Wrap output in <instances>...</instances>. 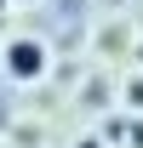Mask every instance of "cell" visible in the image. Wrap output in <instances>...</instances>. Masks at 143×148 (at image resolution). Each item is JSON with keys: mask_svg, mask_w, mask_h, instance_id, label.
I'll use <instances>...</instances> for the list:
<instances>
[{"mask_svg": "<svg viewBox=\"0 0 143 148\" xmlns=\"http://www.w3.org/2000/svg\"><path fill=\"white\" fill-rule=\"evenodd\" d=\"M0 69H6V80H17V86H35L52 69V46L35 40V34H12L0 46Z\"/></svg>", "mask_w": 143, "mask_h": 148, "instance_id": "cell-1", "label": "cell"}, {"mask_svg": "<svg viewBox=\"0 0 143 148\" xmlns=\"http://www.w3.org/2000/svg\"><path fill=\"white\" fill-rule=\"evenodd\" d=\"M120 97H126V108H143V74H132V80H126Z\"/></svg>", "mask_w": 143, "mask_h": 148, "instance_id": "cell-2", "label": "cell"}, {"mask_svg": "<svg viewBox=\"0 0 143 148\" xmlns=\"http://www.w3.org/2000/svg\"><path fill=\"white\" fill-rule=\"evenodd\" d=\"M74 148H103V143H97V137H80V143H74Z\"/></svg>", "mask_w": 143, "mask_h": 148, "instance_id": "cell-3", "label": "cell"}, {"mask_svg": "<svg viewBox=\"0 0 143 148\" xmlns=\"http://www.w3.org/2000/svg\"><path fill=\"white\" fill-rule=\"evenodd\" d=\"M12 6H40V0H12Z\"/></svg>", "mask_w": 143, "mask_h": 148, "instance_id": "cell-4", "label": "cell"}]
</instances>
